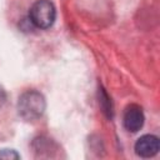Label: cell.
Here are the masks:
<instances>
[{
    "instance_id": "obj_4",
    "label": "cell",
    "mask_w": 160,
    "mask_h": 160,
    "mask_svg": "<svg viewBox=\"0 0 160 160\" xmlns=\"http://www.w3.org/2000/svg\"><path fill=\"white\" fill-rule=\"evenodd\" d=\"M159 151V139L154 135H142L135 142V152L141 158H151Z\"/></svg>"
},
{
    "instance_id": "obj_2",
    "label": "cell",
    "mask_w": 160,
    "mask_h": 160,
    "mask_svg": "<svg viewBox=\"0 0 160 160\" xmlns=\"http://www.w3.org/2000/svg\"><path fill=\"white\" fill-rule=\"evenodd\" d=\"M56 16V10L50 0H38L32 4L29 11L30 21L39 29L50 28Z\"/></svg>"
},
{
    "instance_id": "obj_1",
    "label": "cell",
    "mask_w": 160,
    "mask_h": 160,
    "mask_svg": "<svg viewBox=\"0 0 160 160\" xmlns=\"http://www.w3.org/2000/svg\"><path fill=\"white\" fill-rule=\"evenodd\" d=\"M18 110L20 116L25 120L39 119L45 110V99L36 90L25 91L19 98Z\"/></svg>"
},
{
    "instance_id": "obj_5",
    "label": "cell",
    "mask_w": 160,
    "mask_h": 160,
    "mask_svg": "<svg viewBox=\"0 0 160 160\" xmlns=\"http://www.w3.org/2000/svg\"><path fill=\"white\" fill-rule=\"evenodd\" d=\"M0 158H6V159H10V158H15V159H18L19 158V155L16 154V152H14L12 150L9 152V150H4V151H1L0 152Z\"/></svg>"
},
{
    "instance_id": "obj_3",
    "label": "cell",
    "mask_w": 160,
    "mask_h": 160,
    "mask_svg": "<svg viewBox=\"0 0 160 160\" xmlns=\"http://www.w3.org/2000/svg\"><path fill=\"white\" fill-rule=\"evenodd\" d=\"M122 122L128 131H131V132L139 131L144 125V112L141 108L135 104L129 105L125 109Z\"/></svg>"
},
{
    "instance_id": "obj_6",
    "label": "cell",
    "mask_w": 160,
    "mask_h": 160,
    "mask_svg": "<svg viewBox=\"0 0 160 160\" xmlns=\"http://www.w3.org/2000/svg\"><path fill=\"white\" fill-rule=\"evenodd\" d=\"M4 100H5V92L2 89H0V105L4 102Z\"/></svg>"
}]
</instances>
